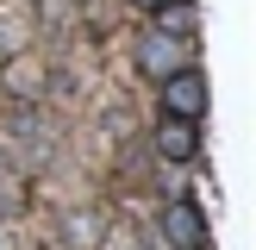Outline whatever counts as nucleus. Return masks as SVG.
Segmentation results:
<instances>
[{
  "instance_id": "20e7f679",
  "label": "nucleus",
  "mask_w": 256,
  "mask_h": 250,
  "mask_svg": "<svg viewBox=\"0 0 256 250\" xmlns=\"http://www.w3.org/2000/svg\"><path fill=\"white\" fill-rule=\"evenodd\" d=\"M156 150H162L169 162H194V150H200L194 119H162V125H156Z\"/></svg>"
},
{
  "instance_id": "f03ea898",
  "label": "nucleus",
  "mask_w": 256,
  "mask_h": 250,
  "mask_svg": "<svg viewBox=\"0 0 256 250\" xmlns=\"http://www.w3.org/2000/svg\"><path fill=\"white\" fill-rule=\"evenodd\" d=\"M162 232H169L175 250H206V219H200L194 200H175V206L162 212Z\"/></svg>"
},
{
  "instance_id": "39448f33",
  "label": "nucleus",
  "mask_w": 256,
  "mask_h": 250,
  "mask_svg": "<svg viewBox=\"0 0 256 250\" xmlns=\"http://www.w3.org/2000/svg\"><path fill=\"white\" fill-rule=\"evenodd\" d=\"M138 6H150V12H156V6H162V0H138Z\"/></svg>"
},
{
  "instance_id": "f257e3e1",
  "label": "nucleus",
  "mask_w": 256,
  "mask_h": 250,
  "mask_svg": "<svg viewBox=\"0 0 256 250\" xmlns=\"http://www.w3.org/2000/svg\"><path fill=\"white\" fill-rule=\"evenodd\" d=\"M162 106H169V119H200V112H206V75L200 69L162 75Z\"/></svg>"
},
{
  "instance_id": "7ed1b4c3",
  "label": "nucleus",
  "mask_w": 256,
  "mask_h": 250,
  "mask_svg": "<svg viewBox=\"0 0 256 250\" xmlns=\"http://www.w3.org/2000/svg\"><path fill=\"white\" fill-rule=\"evenodd\" d=\"M138 62H144L150 75H175V69H188V62H182V38L150 32V38H144V50H138Z\"/></svg>"
}]
</instances>
